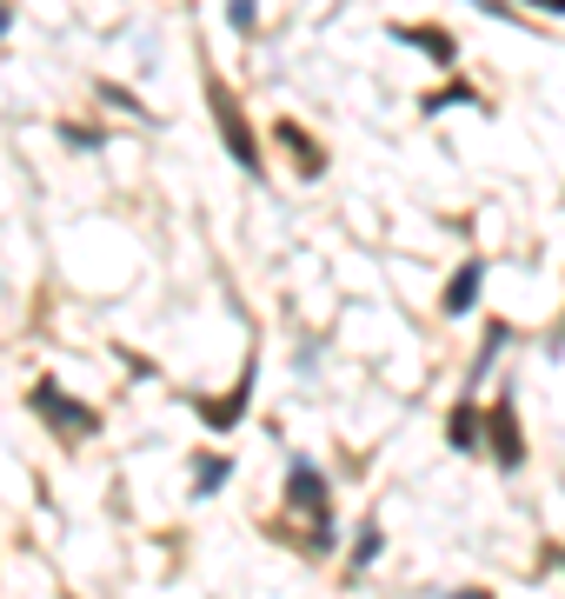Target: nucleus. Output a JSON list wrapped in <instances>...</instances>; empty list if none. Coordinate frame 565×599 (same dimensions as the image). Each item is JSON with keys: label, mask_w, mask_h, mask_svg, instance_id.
I'll return each instance as SVG.
<instances>
[{"label": "nucleus", "mask_w": 565, "mask_h": 599, "mask_svg": "<svg viewBox=\"0 0 565 599\" xmlns=\"http://www.w3.org/2000/svg\"><path fill=\"white\" fill-rule=\"evenodd\" d=\"M480 287H486V260H466V267L453 273V287H446V300H440V307H446V313L460 320V313H473V300H480Z\"/></svg>", "instance_id": "39448f33"}, {"label": "nucleus", "mask_w": 565, "mask_h": 599, "mask_svg": "<svg viewBox=\"0 0 565 599\" xmlns=\"http://www.w3.org/2000/svg\"><path fill=\"white\" fill-rule=\"evenodd\" d=\"M446 433H453V447H480V413H473V400L453 413V427H446Z\"/></svg>", "instance_id": "9b49d317"}, {"label": "nucleus", "mask_w": 565, "mask_h": 599, "mask_svg": "<svg viewBox=\"0 0 565 599\" xmlns=\"http://www.w3.org/2000/svg\"><path fill=\"white\" fill-rule=\"evenodd\" d=\"M273 133H280L286 147H293V160H300V173H320V167H326V153H320V147H313V140H306V133H300L293 120H280Z\"/></svg>", "instance_id": "6e6552de"}, {"label": "nucleus", "mask_w": 565, "mask_h": 599, "mask_svg": "<svg viewBox=\"0 0 565 599\" xmlns=\"http://www.w3.org/2000/svg\"><path fill=\"white\" fill-rule=\"evenodd\" d=\"M7 27H13V7H7V0H0V33H7Z\"/></svg>", "instance_id": "f3484780"}, {"label": "nucleus", "mask_w": 565, "mask_h": 599, "mask_svg": "<svg viewBox=\"0 0 565 599\" xmlns=\"http://www.w3.org/2000/svg\"><path fill=\"white\" fill-rule=\"evenodd\" d=\"M493 460L500 467H519L526 453H519V420H513V400H500L493 407Z\"/></svg>", "instance_id": "423d86ee"}, {"label": "nucleus", "mask_w": 565, "mask_h": 599, "mask_svg": "<svg viewBox=\"0 0 565 599\" xmlns=\"http://www.w3.org/2000/svg\"><path fill=\"white\" fill-rule=\"evenodd\" d=\"M446 599H493V593H480V587H466V593H446Z\"/></svg>", "instance_id": "a211bd4d"}, {"label": "nucleus", "mask_w": 565, "mask_h": 599, "mask_svg": "<svg viewBox=\"0 0 565 599\" xmlns=\"http://www.w3.org/2000/svg\"><path fill=\"white\" fill-rule=\"evenodd\" d=\"M380 547H386V540H380V527H366V533H360V547H353V553H360V567H366V560H380Z\"/></svg>", "instance_id": "ddd939ff"}, {"label": "nucleus", "mask_w": 565, "mask_h": 599, "mask_svg": "<svg viewBox=\"0 0 565 599\" xmlns=\"http://www.w3.org/2000/svg\"><path fill=\"white\" fill-rule=\"evenodd\" d=\"M466 100H473V87H466V80H453V87L426 93V100H420V113H446V107H466Z\"/></svg>", "instance_id": "1a4fd4ad"}, {"label": "nucleus", "mask_w": 565, "mask_h": 599, "mask_svg": "<svg viewBox=\"0 0 565 599\" xmlns=\"http://www.w3.org/2000/svg\"><path fill=\"white\" fill-rule=\"evenodd\" d=\"M33 413H40V420H53V427H60V433H73V440H87V433L100 427V413H87L80 400H67L53 380H40V387H33Z\"/></svg>", "instance_id": "7ed1b4c3"}, {"label": "nucleus", "mask_w": 565, "mask_h": 599, "mask_svg": "<svg viewBox=\"0 0 565 599\" xmlns=\"http://www.w3.org/2000/svg\"><path fill=\"white\" fill-rule=\"evenodd\" d=\"M393 40L420 47V53H426V60H440V67H453V60H460V40H453L446 27H393Z\"/></svg>", "instance_id": "20e7f679"}, {"label": "nucleus", "mask_w": 565, "mask_h": 599, "mask_svg": "<svg viewBox=\"0 0 565 599\" xmlns=\"http://www.w3.org/2000/svg\"><path fill=\"white\" fill-rule=\"evenodd\" d=\"M246 393H253V367L240 373V387H233L226 400H206V407H200V420H206V427H240V413H246Z\"/></svg>", "instance_id": "0eeeda50"}, {"label": "nucleus", "mask_w": 565, "mask_h": 599, "mask_svg": "<svg viewBox=\"0 0 565 599\" xmlns=\"http://www.w3.org/2000/svg\"><path fill=\"white\" fill-rule=\"evenodd\" d=\"M67 140H73V147H80V153H93V147H100V140H107V133H93V127H67Z\"/></svg>", "instance_id": "2eb2a0df"}, {"label": "nucleus", "mask_w": 565, "mask_h": 599, "mask_svg": "<svg viewBox=\"0 0 565 599\" xmlns=\"http://www.w3.org/2000/svg\"><path fill=\"white\" fill-rule=\"evenodd\" d=\"M100 100H113V107H127V113H140V100H133L127 87H113V80H100Z\"/></svg>", "instance_id": "f8f14e48"}, {"label": "nucleus", "mask_w": 565, "mask_h": 599, "mask_svg": "<svg viewBox=\"0 0 565 599\" xmlns=\"http://www.w3.org/2000/svg\"><path fill=\"white\" fill-rule=\"evenodd\" d=\"M226 20H233L240 33H253V0H226Z\"/></svg>", "instance_id": "4468645a"}, {"label": "nucleus", "mask_w": 565, "mask_h": 599, "mask_svg": "<svg viewBox=\"0 0 565 599\" xmlns=\"http://www.w3.org/2000/svg\"><path fill=\"white\" fill-rule=\"evenodd\" d=\"M286 500H293L300 513H313V540L326 547V540H333V520H326V480L313 473V460H293V467H286Z\"/></svg>", "instance_id": "f03ea898"}, {"label": "nucleus", "mask_w": 565, "mask_h": 599, "mask_svg": "<svg viewBox=\"0 0 565 599\" xmlns=\"http://www.w3.org/2000/svg\"><path fill=\"white\" fill-rule=\"evenodd\" d=\"M206 107H213V127H220L226 153H233L246 173H260V140H253V127H246V113H240V100H233V87H226L220 73H206Z\"/></svg>", "instance_id": "f257e3e1"}, {"label": "nucleus", "mask_w": 565, "mask_h": 599, "mask_svg": "<svg viewBox=\"0 0 565 599\" xmlns=\"http://www.w3.org/2000/svg\"><path fill=\"white\" fill-rule=\"evenodd\" d=\"M526 7H546V13H565V0H526Z\"/></svg>", "instance_id": "dca6fc26"}, {"label": "nucleus", "mask_w": 565, "mask_h": 599, "mask_svg": "<svg viewBox=\"0 0 565 599\" xmlns=\"http://www.w3.org/2000/svg\"><path fill=\"white\" fill-rule=\"evenodd\" d=\"M226 473H233V467H226L220 453H213V460H200V473H193V493H200V500H206V493H220V487H226Z\"/></svg>", "instance_id": "9d476101"}]
</instances>
